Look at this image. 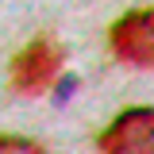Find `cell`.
<instances>
[{"label":"cell","mask_w":154,"mask_h":154,"mask_svg":"<svg viewBox=\"0 0 154 154\" xmlns=\"http://www.w3.org/2000/svg\"><path fill=\"white\" fill-rule=\"evenodd\" d=\"M58 69H62V46L50 38H35L12 58V89L23 96H42L58 81Z\"/></svg>","instance_id":"obj_1"},{"label":"cell","mask_w":154,"mask_h":154,"mask_svg":"<svg viewBox=\"0 0 154 154\" xmlns=\"http://www.w3.org/2000/svg\"><path fill=\"white\" fill-rule=\"evenodd\" d=\"M108 42L119 62H127L135 69H154V8L119 16L108 31Z\"/></svg>","instance_id":"obj_2"},{"label":"cell","mask_w":154,"mask_h":154,"mask_svg":"<svg viewBox=\"0 0 154 154\" xmlns=\"http://www.w3.org/2000/svg\"><path fill=\"white\" fill-rule=\"evenodd\" d=\"M100 154H154V108H127L100 131Z\"/></svg>","instance_id":"obj_3"},{"label":"cell","mask_w":154,"mask_h":154,"mask_svg":"<svg viewBox=\"0 0 154 154\" xmlns=\"http://www.w3.org/2000/svg\"><path fill=\"white\" fill-rule=\"evenodd\" d=\"M0 154H46L38 143L19 139V135H0Z\"/></svg>","instance_id":"obj_4"}]
</instances>
